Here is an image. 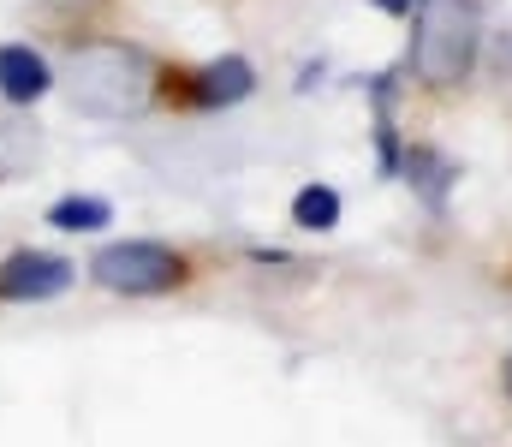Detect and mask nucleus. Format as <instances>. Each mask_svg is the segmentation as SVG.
Segmentation results:
<instances>
[{"mask_svg": "<svg viewBox=\"0 0 512 447\" xmlns=\"http://www.w3.org/2000/svg\"><path fill=\"white\" fill-rule=\"evenodd\" d=\"M155 90H161V66L137 42L102 36V42H78L66 54V96L90 120H131L155 102Z\"/></svg>", "mask_w": 512, "mask_h": 447, "instance_id": "nucleus-1", "label": "nucleus"}, {"mask_svg": "<svg viewBox=\"0 0 512 447\" xmlns=\"http://www.w3.org/2000/svg\"><path fill=\"white\" fill-rule=\"evenodd\" d=\"M477 48H483V18H477V0H423L417 6V36H411V66L423 84L435 90H453L471 78L477 66Z\"/></svg>", "mask_w": 512, "mask_h": 447, "instance_id": "nucleus-2", "label": "nucleus"}, {"mask_svg": "<svg viewBox=\"0 0 512 447\" xmlns=\"http://www.w3.org/2000/svg\"><path fill=\"white\" fill-rule=\"evenodd\" d=\"M96 287L108 293H126V298H155V293H173L185 281V257L161 239H120L108 251H96L90 263Z\"/></svg>", "mask_w": 512, "mask_h": 447, "instance_id": "nucleus-3", "label": "nucleus"}, {"mask_svg": "<svg viewBox=\"0 0 512 447\" xmlns=\"http://www.w3.org/2000/svg\"><path fill=\"white\" fill-rule=\"evenodd\" d=\"M78 281V269L54 251H18L0 263V298L6 304H42V298H60Z\"/></svg>", "mask_w": 512, "mask_h": 447, "instance_id": "nucleus-4", "label": "nucleus"}, {"mask_svg": "<svg viewBox=\"0 0 512 447\" xmlns=\"http://www.w3.org/2000/svg\"><path fill=\"white\" fill-rule=\"evenodd\" d=\"M256 90V72L245 54H221V60H209V66H197L191 78H185V96L197 102V108H233V102H245Z\"/></svg>", "mask_w": 512, "mask_h": 447, "instance_id": "nucleus-5", "label": "nucleus"}, {"mask_svg": "<svg viewBox=\"0 0 512 447\" xmlns=\"http://www.w3.org/2000/svg\"><path fill=\"white\" fill-rule=\"evenodd\" d=\"M48 90H54L48 60H42L30 42H0V96H6L12 108H30V102H42Z\"/></svg>", "mask_w": 512, "mask_h": 447, "instance_id": "nucleus-6", "label": "nucleus"}, {"mask_svg": "<svg viewBox=\"0 0 512 447\" xmlns=\"http://www.w3.org/2000/svg\"><path fill=\"white\" fill-rule=\"evenodd\" d=\"M399 173L423 191V203H429V209H441V203H447V185L459 179V173H453V161H447L441 149H405V155H399Z\"/></svg>", "mask_w": 512, "mask_h": 447, "instance_id": "nucleus-7", "label": "nucleus"}, {"mask_svg": "<svg viewBox=\"0 0 512 447\" xmlns=\"http://www.w3.org/2000/svg\"><path fill=\"white\" fill-rule=\"evenodd\" d=\"M108 221H114L108 197H60L48 209V227H60V233H102Z\"/></svg>", "mask_w": 512, "mask_h": 447, "instance_id": "nucleus-8", "label": "nucleus"}, {"mask_svg": "<svg viewBox=\"0 0 512 447\" xmlns=\"http://www.w3.org/2000/svg\"><path fill=\"white\" fill-rule=\"evenodd\" d=\"M292 221H298L304 233H328V227L340 221V191H334V185H304V191L292 197Z\"/></svg>", "mask_w": 512, "mask_h": 447, "instance_id": "nucleus-9", "label": "nucleus"}, {"mask_svg": "<svg viewBox=\"0 0 512 447\" xmlns=\"http://www.w3.org/2000/svg\"><path fill=\"white\" fill-rule=\"evenodd\" d=\"M30 161H36V138H30L18 120H0V179L24 173Z\"/></svg>", "mask_w": 512, "mask_h": 447, "instance_id": "nucleus-10", "label": "nucleus"}, {"mask_svg": "<svg viewBox=\"0 0 512 447\" xmlns=\"http://www.w3.org/2000/svg\"><path fill=\"white\" fill-rule=\"evenodd\" d=\"M370 6H382V12H393V18H411L423 0H370Z\"/></svg>", "mask_w": 512, "mask_h": 447, "instance_id": "nucleus-11", "label": "nucleus"}, {"mask_svg": "<svg viewBox=\"0 0 512 447\" xmlns=\"http://www.w3.org/2000/svg\"><path fill=\"white\" fill-rule=\"evenodd\" d=\"M501 382H507V400H512V352H507V370H501Z\"/></svg>", "mask_w": 512, "mask_h": 447, "instance_id": "nucleus-12", "label": "nucleus"}]
</instances>
